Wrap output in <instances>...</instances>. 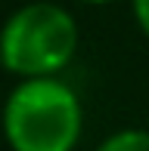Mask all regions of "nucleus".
Segmentation results:
<instances>
[{
	"label": "nucleus",
	"instance_id": "nucleus-1",
	"mask_svg": "<svg viewBox=\"0 0 149 151\" xmlns=\"http://www.w3.org/2000/svg\"><path fill=\"white\" fill-rule=\"evenodd\" d=\"M3 133L12 151H72L81 136V102L56 77L25 80L3 105Z\"/></svg>",
	"mask_w": 149,
	"mask_h": 151
},
{
	"label": "nucleus",
	"instance_id": "nucleus-2",
	"mask_svg": "<svg viewBox=\"0 0 149 151\" xmlns=\"http://www.w3.org/2000/svg\"><path fill=\"white\" fill-rule=\"evenodd\" d=\"M3 65L28 80L53 77L74 56L78 28L74 19L56 3H28L6 19L3 31Z\"/></svg>",
	"mask_w": 149,
	"mask_h": 151
},
{
	"label": "nucleus",
	"instance_id": "nucleus-3",
	"mask_svg": "<svg viewBox=\"0 0 149 151\" xmlns=\"http://www.w3.org/2000/svg\"><path fill=\"white\" fill-rule=\"evenodd\" d=\"M96 151H149V133L146 129H121L109 136Z\"/></svg>",
	"mask_w": 149,
	"mask_h": 151
},
{
	"label": "nucleus",
	"instance_id": "nucleus-4",
	"mask_svg": "<svg viewBox=\"0 0 149 151\" xmlns=\"http://www.w3.org/2000/svg\"><path fill=\"white\" fill-rule=\"evenodd\" d=\"M134 16H137L143 34L149 37V0H134Z\"/></svg>",
	"mask_w": 149,
	"mask_h": 151
},
{
	"label": "nucleus",
	"instance_id": "nucleus-5",
	"mask_svg": "<svg viewBox=\"0 0 149 151\" xmlns=\"http://www.w3.org/2000/svg\"><path fill=\"white\" fill-rule=\"evenodd\" d=\"M81 3H109V0H81Z\"/></svg>",
	"mask_w": 149,
	"mask_h": 151
},
{
	"label": "nucleus",
	"instance_id": "nucleus-6",
	"mask_svg": "<svg viewBox=\"0 0 149 151\" xmlns=\"http://www.w3.org/2000/svg\"><path fill=\"white\" fill-rule=\"evenodd\" d=\"M0 65H3V37H0Z\"/></svg>",
	"mask_w": 149,
	"mask_h": 151
}]
</instances>
